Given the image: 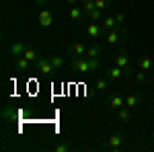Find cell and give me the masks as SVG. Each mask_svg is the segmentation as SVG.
<instances>
[{
  "mask_svg": "<svg viewBox=\"0 0 154 152\" xmlns=\"http://www.w3.org/2000/svg\"><path fill=\"white\" fill-rule=\"evenodd\" d=\"M72 68L78 72V74H93L101 68V62L97 58H86V60H80V58H74L72 60Z\"/></svg>",
  "mask_w": 154,
  "mask_h": 152,
  "instance_id": "6da1fadb",
  "label": "cell"
},
{
  "mask_svg": "<svg viewBox=\"0 0 154 152\" xmlns=\"http://www.w3.org/2000/svg\"><path fill=\"white\" fill-rule=\"evenodd\" d=\"M123 33H125V29H111L109 33H107V37H105V41L109 43V45H115V43H119L121 41V37H123Z\"/></svg>",
  "mask_w": 154,
  "mask_h": 152,
  "instance_id": "7a4b0ae2",
  "label": "cell"
},
{
  "mask_svg": "<svg viewBox=\"0 0 154 152\" xmlns=\"http://www.w3.org/2000/svg\"><path fill=\"white\" fill-rule=\"evenodd\" d=\"M35 64H37V70L41 72V74H51L54 72V66H51L49 58H39Z\"/></svg>",
  "mask_w": 154,
  "mask_h": 152,
  "instance_id": "3957f363",
  "label": "cell"
},
{
  "mask_svg": "<svg viewBox=\"0 0 154 152\" xmlns=\"http://www.w3.org/2000/svg\"><path fill=\"white\" fill-rule=\"evenodd\" d=\"M103 31H105V29H103V25H97V23H91L88 27H86V35L91 37V39H97Z\"/></svg>",
  "mask_w": 154,
  "mask_h": 152,
  "instance_id": "277c9868",
  "label": "cell"
},
{
  "mask_svg": "<svg viewBox=\"0 0 154 152\" xmlns=\"http://www.w3.org/2000/svg\"><path fill=\"white\" fill-rule=\"evenodd\" d=\"M121 142H123V136L117 132V134H113V136L107 140V146H109V148H113V150H117L119 146H121Z\"/></svg>",
  "mask_w": 154,
  "mask_h": 152,
  "instance_id": "5b68a950",
  "label": "cell"
},
{
  "mask_svg": "<svg viewBox=\"0 0 154 152\" xmlns=\"http://www.w3.org/2000/svg\"><path fill=\"white\" fill-rule=\"evenodd\" d=\"M51 21H54V17H51L49 11H41L39 12V25H41V27H49Z\"/></svg>",
  "mask_w": 154,
  "mask_h": 152,
  "instance_id": "8992f818",
  "label": "cell"
},
{
  "mask_svg": "<svg viewBox=\"0 0 154 152\" xmlns=\"http://www.w3.org/2000/svg\"><path fill=\"white\" fill-rule=\"evenodd\" d=\"M25 49H27V47L23 45V41H17V43L11 45V54L14 56V58H21V56L25 54Z\"/></svg>",
  "mask_w": 154,
  "mask_h": 152,
  "instance_id": "52a82bcc",
  "label": "cell"
},
{
  "mask_svg": "<svg viewBox=\"0 0 154 152\" xmlns=\"http://www.w3.org/2000/svg\"><path fill=\"white\" fill-rule=\"evenodd\" d=\"M109 103H111V107H113V109H121V107L125 105V97H121V95H113Z\"/></svg>",
  "mask_w": 154,
  "mask_h": 152,
  "instance_id": "ba28073f",
  "label": "cell"
},
{
  "mask_svg": "<svg viewBox=\"0 0 154 152\" xmlns=\"http://www.w3.org/2000/svg\"><path fill=\"white\" fill-rule=\"evenodd\" d=\"M101 51H103V47L99 45V43H95V45L86 47V54H84V56H86V58H97V56H99Z\"/></svg>",
  "mask_w": 154,
  "mask_h": 152,
  "instance_id": "9c48e42d",
  "label": "cell"
},
{
  "mask_svg": "<svg viewBox=\"0 0 154 152\" xmlns=\"http://www.w3.org/2000/svg\"><path fill=\"white\" fill-rule=\"evenodd\" d=\"M115 64H117L119 68H128V64H130V56H125L123 51L115 56Z\"/></svg>",
  "mask_w": 154,
  "mask_h": 152,
  "instance_id": "30bf717a",
  "label": "cell"
},
{
  "mask_svg": "<svg viewBox=\"0 0 154 152\" xmlns=\"http://www.w3.org/2000/svg\"><path fill=\"white\" fill-rule=\"evenodd\" d=\"M152 66H154V60H152V58L144 56V58L140 60V68H142L144 72H150V70H152Z\"/></svg>",
  "mask_w": 154,
  "mask_h": 152,
  "instance_id": "8fae6325",
  "label": "cell"
},
{
  "mask_svg": "<svg viewBox=\"0 0 154 152\" xmlns=\"http://www.w3.org/2000/svg\"><path fill=\"white\" fill-rule=\"evenodd\" d=\"M117 27V19L115 17H107L105 21H103V29L105 31H111V29H115Z\"/></svg>",
  "mask_w": 154,
  "mask_h": 152,
  "instance_id": "7c38bea8",
  "label": "cell"
},
{
  "mask_svg": "<svg viewBox=\"0 0 154 152\" xmlns=\"http://www.w3.org/2000/svg\"><path fill=\"white\" fill-rule=\"evenodd\" d=\"M29 64H31V62H29V60H25L23 56H21V58H17V70H19V72H27V70H29Z\"/></svg>",
  "mask_w": 154,
  "mask_h": 152,
  "instance_id": "4fadbf2b",
  "label": "cell"
},
{
  "mask_svg": "<svg viewBox=\"0 0 154 152\" xmlns=\"http://www.w3.org/2000/svg\"><path fill=\"white\" fill-rule=\"evenodd\" d=\"M72 54H74V56H84V54H86V45L80 43V41L74 43V45H72Z\"/></svg>",
  "mask_w": 154,
  "mask_h": 152,
  "instance_id": "5bb4252c",
  "label": "cell"
},
{
  "mask_svg": "<svg viewBox=\"0 0 154 152\" xmlns=\"http://www.w3.org/2000/svg\"><path fill=\"white\" fill-rule=\"evenodd\" d=\"M23 58H25V60H29V62H37V60H39V56H37L35 49L27 47V49H25V54H23Z\"/></svg>",
  "mask_w": 154,
  "mask_h": 152,
  "instance_id": "9a60e30c",
  "label": "cell"
},
{
  "mask_svg": "<svg viewBox=\"0 0 154 152\" xmlns=\"http://www.w3.org/2000/svg\"><path fill=\"white\" fill-rule=\"evenodd\" d=\"M82 12H84V8H76V6H72L70 12H68V17H70L72 21H78V19L82 17Z\"/></svg>",
  "mask_w": 154,
  "mask_h": 152,
  "instance_id": "2e32d148",
  "label": "cell"
},
{
  "mask_svg": "<svg viewBox=\"0 0 154 152\" xmlns=\"http://www.w3.org/2000/svg\"><path fill=\"white\" fill-rule=\"evenodd\" d=\"M140 103V95H128L125 97V105L128 107H136Z\"/></svg>",
  "mask_w": 154,
  "mask_h": 152,
  "instance_id": "e0dca14e",
  "label": "cell"
},
{
  "mask_svg": "<svg viewBox=\"0 0 154 152\" xmlns=\"http://www.w3.org/2000/svg\"><path fill=\"white\" fill-rule=\"evenodd\" d=\"M121 76H123V68H119V66H115V68L109 70V78H113V80H117Z\"/></svg>",
  "mask_w": 154,
  "mask_h": 152,
  "instance_id": "ac0fdd59",
  "label": "cell"
},
{
  "mask_svg": "<svg viewBox=\"0 0 154 152\" xmlns=\"http://www.w3.org/2000/svg\"><path fill=\"white\" fill-rule=\"evenodd\" d=\"M49 62H51L54 70H60V68H62V64H64V60L60 58V56H49Z\"/></svg>",
  "mask_w": 154,
  "mask_h": 152,
  "instance_id": "d6986e66",
  "label": "cell"
},
{
  "mask_svg": "<svg viewBox=\"0 0 154 152\" xmlns=\"http://www.w3.org/2000/svg\"><path fill=\"white\" fill-rule=\"evenodd\" d=\"M107 84H109V82H107L105 78H103V80H97L95 88H97V91H101V93H103V91H105V88H107Z\"/></svg>",
  "mask_w": 154,
  "mask_h": 152,
  "instance_id": "ffe728a7",
  "label": "cell"
},
{
  "mask_svg": "<svg viewBox=\"0 0 154 152\" xmlns=\"http://www.w3.org/2000/svg\"><path fill=\"white\" fill-rule=\"evenodd\" d=\"M95 2V8H99V11H103L107 6V0H93Z\"/></svg>",
  "mask_w": 154,
  "mask_h": 152,
  "instance_id": "44dd1931",
  "label": "cell"
},
{
  "mask_svg": "<svg viewBox=\"0 0 154 152\" xmlns=\"http://www.w3.org/2000/svg\"><path fill=\"white\" fill-rule=\"evenodd\" d=\"M146 78H148V74H146V72H138V74H136V80L138 82H146Z\"/></svg>",
  "mask_w": 154,
  "mask_h": 152,
  "instance_id": "7402d4cb",
  "label": "cell"
},
{
  "mask_svg": "<svg viewBox=\"0 0 154 152\" xmlns=\"http://www.w3.org/2000/svg\"><path fill=\"white\" fill-rule=\"evenodd\" d=\"M119 119H121V121H130V113H128L125 109H121V111H119Z\"/></svg>",
  "mask_w": 154,
  "mask_h": 152,
  "instance_id": "603a6c76",
  "label": "cell"
},
{
  "mask_svg": "<svg viewBox=\"0 0 154 152\" xmlns=\"http://www.w3.org/2000/svg\"><path fill=\"white\" fill-rule=\"evenodd\" d=\"M88 14L93 17V21H99V19H101V12H99V8H93V11L88 12Z\"/></svg>",
  "mask_w": 154,
  "mask_h": 152,
  "instance_id": "cb8c5ba5",
  "label": "cell"
},
{
  "mask_svg": "<svg viewBox=\"0 0 154 152\" xmlns=\"http://www.w3.org/2000/svg\"><path fill=\"white\" fill-rule=\"evenodd\" d=\"M56 150H58V152H64V150H68V146H66V144H58V146H56Z\"/></svg>",
  "mask_w": 154,
  "mask_h": 152,
  "instance_id": "d4e9b609",
  "label": "cell"
},
{
  "mask_svg": "<svg viewBox=\"0 0 154 152\" xmlns=\"http://www.w3.org/2000/svg\"><path fill=\"white\" fill-rule=\"evenodd\" d=\"M115 19H117V23H123V21H125V17H123V14H115Z\"/></svg>",
  "mask_w": 154,
  "mask_h": 152,
  "instance_id": "484cf974",
  "label": "cell"
},
{
  "mask_svg": "<svg viewBox=\"0 0 154 152\" xmlns=\"http://www.w3.org/2000/svg\"><path fill=\"white\" fill-rule=\"evenodd\" d=\"M43 2H45V0H35V4H43Z\"/></svg>",
  "mask_w": 154,
  "mask_h": 152,
  "instance_id": "4316f807",
  "label": "cell"
},
{
  "mask_svg": "<svg viewBox=\"0 0 154 152\" xmlns=\"http://www.w3.org/2000/svg\"><path fill=\"white\" fill-rule=\"evenodd\" d=\"M66 2H68V4H74V2H76V0H66Z\"/></svg>",
  "mask_w": 154,
  "mask_h": 152,
  "instance_id": "83f0119b",
  "label": "cell"
},
{
  "mask_svg": "<svg viewBox=\"0 0 154 152\" xmlns=\"http://www.w3.org/2000/svg\"><path fill=\"white\" fill-rule=\"evenodd\" d=\"M80 2H82V4H86V2H91V0H80Z\"/></svg>",
  "mask_w": 154,
  "mask_h": 152,
  "instance_id": "f1b7e54d",
  "label": "cell"
}]
</instances>
